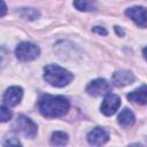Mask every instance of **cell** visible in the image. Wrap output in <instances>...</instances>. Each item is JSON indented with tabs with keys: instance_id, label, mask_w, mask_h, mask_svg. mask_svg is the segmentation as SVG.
Masks as SVG:
<instances>
[{
	"instance_id": "4fadbf2b",
	"label": "cell",
	"mask_w": 147,
	"mask_h": 147,
	"mask_svg": "<svg viewBox=\"0 0 147 147\" xmlns=\"http://www.w3.org/2000/svg\"><path fill=\"white\" fill-rule=\"evenodd\" d=\"M74 6L79 11H92L98 7L96 0H74Z\"/></svg>"
},
{
	"instance_id": "6da1fadb",
	"label": "cell",
	"mask_w": 147,
	"mask_h": 147,
	"mask_svg": "<svg viewBox=\"0 0 147 147\" xmlns=\"http://www.w3.org/2000/svg\"><path fill=\"white\" fill-rule=\"evenodd\" d=\"M38 108L40 114L47 118L61 117L68 113L70 102L62 95L44 94L38 101Z\"/></svg>"
},
{
	"instance_id": "7c38bea8",
	"label": "cell",
	"mask_w": 147,
	"mask_h": 147,
	"mask_svg": "<svg viewBox=\"0 0 147 147\" xmlns=\"http://www.w3.org/2000/svg\"><path fill=\"white\" fill-rule=\"evenodd\" d=\"M117 122H118L119 125H122V126H124V127L132 126V125L134 124V122H136L134 114H133L130 109L125 108V109H123V110L119 113V115H118V117H117Z\"/></svg>"
},
{
	"instance_id": "ba28073f",
	"label": "cell",
	"mask_w": 147,
	"mask_h": 147,
	"mask_svg": "<svg viewBox=\"0 0 147 147\" xmlns=\"http://www.w3.org/2000/svg\"><path fill=\"white\" fill-rule=\"evenodd\" d=\"M22 96H23V90L20 86H11L7 88L6 92L3 93L2 96L3 105L8 107H15L21 102Z\"/></svg>"
},
{
	"instance_id": "30bf717a",
	"label": "cell",
	"mask_w": 147,
	"mask_h": 147,
	"mask_svg": "<svg viewBox=\"0 0 147 147\" xmlns=\"http://www.w3.org/2000/svg\"><path fill=\"white\" fill-rule=\"evenodd\" d=\"M136 80V77L134 75L129 71V70H118V71H115L113 77H111V82L115 86L117 87H123V86H126L129 84H132L133 82Z\"/></svg>"
},
{
	"instance_id": "7a4b0ae2",
	"label": "cell",
	"mask_w": 147,
	"mask_h": 147,
	"mask_svg": "<svg viewBox=\"0 0 147 147\" xmlns=\"http://www.w3.org/2000/svg\"><path fill=\"white\" fill-rule=\"evenodd\" d=\"M44 79L52 86L63 87L74 79V75L60 65L48 64L44 68Z\"/></svg>"
},
{
	"instance_id": "9a60e30c",
	"label": "cell",
	"mask_w": 147,
	"mask_h": 147,
	"mask_svg": "<svg viewBox=\"0 0 147 147\" xmlns=\"http://www.w3.org/2000/svg\"><path fill=\"white\" fill-rule=\"evenodd\" d=\"M18 15L24 18V20H29V21H33L37 17H39V11L34 8H21L18 11Z\"/></svg>"
},
{
	"instance_id": "2e32d148",
	"label": "cell",
	"mask_w": 147,
	"mask_h": 147,
	"mask_svg": "<svg viewBox=\"0 0 147 147\" xmlns=\"http://www.w3.org/2000/svg\"><path fill=\"white\" fill-rule=\"evenodd\" d=\"M0 109H1V122L5 123V122L9 121L11 118V116H13L11 111L9 110V107L6 106V105H2Z\"/></svg>"
},
{
	"instance_id": "5bb4252c",
	"label": "cell",
	"mask_w": 147,
	"mask_h": 147,
	"mask_svg": "<svg viewBox=\"0 0 147 147\" xmlns=\"http://www.w3.org/2000/svg\"><path fill=\"white\" fill-rule=\"evenodd\" d=\"M69 140V137L63 131H55L51 137V144L53 146H64Z\"/></svg>"
},
{
	"instance_id": "ac0fdd59",
	"label": "cell",
	"mask_w": 147,
	"mask_h": 147,
	"mask_svg": "<svg viewBox=\"0 0 147 147\" xmlns=\"http://www.w3.org/2000/svg\"><path fill=\"white\" fill-rule=\"evenodd\" d=\"M7 145H21V142L18 140H8L3 142V146H7Z\"/></svg>"
},
{
	"instance_id": "3957f363",
	"label": "cell",
	"mask_w": 147,
	"mask_h": 147,
	"mask_svg": "<svg viewBox=\"0 0 147 147\" xmlns=\"http://www.w3.org/2000/svg\"><path fill=\"white\" fill-rule=\"evenodd\" d=\"M40 54V48L32 42L29 41H23L17 45L15 49V55L16 57L22 61V62H29L34 59H37Z\"/></svg>"
},
{
	"instance_id": "ffe728a7",
	"label": "cell",
	"mask_w": 147,
	"mask_h": 147,
	"mask_svg": "<svg viewBox=\"0 0 147 147\" xmlns=\"http://www.w3.org/2000/svg\"><path fill=\"white\" fill-rule=\"evenodd\" d=\"M115 31H116L117 34H119V36H124V31H123L119 26H115Z\"/></svg>"
},
{
	"instance_id": "52a82bcc",
	"label": "cell",
	"mask_w": 147,
	"mask_h": 147,
	"mask_svg": "<svg viewBox=\"0 0 147 147\" xmlns=\"http://www.w3.org/2000/svg\"><path fill=\"white\" fill-rule=\"evenodd\" d=\"M121 106V99L118 95L116 94H111V93H108L106 95V98L103 99L102 101V105H101V113L106 116H111L114 115L117 109L119 108Z\"/></svg>"
},
{
	"instance_id": "e0dca14e",
	"label": "cell",
	"mask_w": 147,
	"mask_h": 147,
	"mask_svg": "<svg viewBox=\"0 0 147 147\" xmlns=\"http://www.w3.org/2000/svg\"><path fill=\"white\" fill-rule=\"evenodd\" d=\"M93 32L95 33H99V34H102V36H106L107 34V30L102 26H94L93 28Z\"/></svg>"
},
{
	"instance_id": "277c9868",
	"label": "cell",
	"mask_w": 147,
	"mask_h": 147,
	"mask_svg": "<svg viewBox=\"0 0 147 147\" xmlns=\"http://www.w3.org/2000/svg\"><path fill=\"white\" fill-rule=\"evenodd\" d=\"M13 127L16 132H20L29 138H34L38 132L37 124L32 119H30L29 117H26L24 115L17 116V118L14 121Z\"/></svg>"
},
{
	"instance_id": "44dd1931",
	"label": "cell",
	"mask_w": 147,
	"mask_h": 147,
	"mask_svg": "<svg viewBox=\"0 0 147 147\" xmlns=\"http://www.w3.org/2000/svg\"><path fill=\"white\" fill-rule=\"evenodd\" d=\"M142 55H144V57H145V60L147 61V47H145V48L142 49Z\"/></svg>"
},
{
	"instance_id": "9c48e42d",
	"label": "cell",
	"mask_w": 147,
	"mask_h": 147,
	"mask_svg": "<svg viewBox=\"0 0 147 147\" xmlns=\"http://www.w3.org/2000/svg\"><path fill=\"white\" fill-rule=\"evenodd\" d=\"M108 140H109V134L102 127H94L87 133V141L92 146L105 145Z\"/></svg>"
},
{
	"instance_id": "d6986e66",
	"label": "cell",
	"mask_w": 147,
	"mask_h": 147,
	"mask_svg": "<svg viewBox=\"0 0 147 147\" xmlns=\"http://www.w3.org/2000/svg\"><path fill=\"white\" fill-rule=\"evenodd\" d=\"M1 6H2V9H1L0 15H1V16H5V14L7 13V7H6V3H5L3 0H1Z\"/></svg>"
},
{
	"instance_id": "8992f818",
	"label": "cell",
	"mask_w": 147,
	"mask_h": 147,
	"mask_svg": "<svg viewBox=\"0 0 147 147\" xmlns=\"http://www.w3.org/2000/svg\"><path fill=\"white\" fill-rule=\"evenodd\" d=\"M125 15L131 18L138 26L146 28L147 26V8L141 6L130 7L125 10Z\"/></svg>"
},
{
	"instance_id": "8fae6325",
	"label": "cell",
	"mask_w": 147,
	"mask_h": 147,
	"mask_svg": "<svg viewBox=\"0 0 147 147\" xmlns=\"http://www.w3.org/2000/svg\"><path fill=\"white\" fill-rule=\"evenodd\" d=\"M126 98L129 101L137 103V105H147V85H141L137 90L130 92Z\"/></svg>"
},
{
	"instance_id": "5b68a950",
	"label": "cell",
	"mask_w": 147,
	"mask_h": 147,
	"mask_svg": "<svg viewBox=\"0 0 147 147\" xmlns=\"http://www.w3.org/2000/svg\"><path fill=\"white\" fill-rule=\"evenodd\" d=\"M110 91H111L110 84L103 78H96L90 82L88 85L86 86V92L93 96L107 95L108 93H110Z\"/></svg>"
}]
</instances>
